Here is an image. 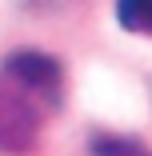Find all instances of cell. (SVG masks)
Wrapping results in <instances>:
<instances>
[{"label": "cell", "mask_w": 152, "mask_h": 156, "mask_svg": "<svg viewBox=\"0 0 152 156\" xmlns=\"http://www.w3.org/2000/svg\"><path fill=\"white\" fill-rule=\"evenodd\" d=\"M4 76L12 84H20L32 96H44L48 104H60V84H64V68L60 60L40 52V48H16L4 60Z\"/></svg>", "instance_id": "cell-2"}, {"label": "cell", "mask_w": 152, "mask_h": 156, "mask_svg": "<svg viewBox=\"0 0 152 156\" xmlns=\"http://www.w3.org/2000/svg\"><path fill=\"white\" fill-rule=\"evenodd\" d=\"M116 20L124 32L152 36V0H116Z\"/></svg>", "instance_id": "cell-4"}, {"label": "cell", "mask_w": 152, "mask_h": 156, "mask_svg": "<svg viewBox=\"0 0 152 156\" xmlns=\"http://www.w3.org/2000/svg\"><path fill=\"white\" fill-rule=\"evenodd\" d=\"M40 132V104L20 84L0 80V152H28Z\"/></svg>", "instance_id": "cell-1"}, {"label": "cell", "mask_w": 152, "mask_h": 156, "mask_svg": "<svg viewBox=\"0 0 152 156\" xmlns=\"http://www.w3.org/2000/svg\"><path fill=\"white\" fill-rule=\"evenodd\" d=\"M88 152L92 156H152L148 144H140L132 136H116V132H96L88 140Z\"/></svg>", "instance_id": "cell-3"}]
</instances>
